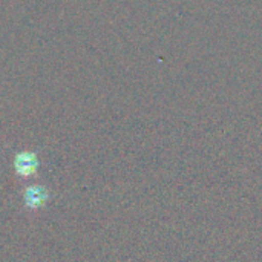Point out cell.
Returning <instances> with one entry per match:
<instances>
[{
  "instance_id": "1",
  "label": "cell",
  "mask_w": 262,
  "mask_h": 262,
  "mask_svg": "<svg viewBox=\"0 0 262 262\" xmlns=\"http://www.w3.org/2000/svg\"><path fill=\"white\" fill-rule=\"evenodd\" d=\"M49 200H51V195L43 186H29L23 192L25 207L31 210H38L45 207Z\"/></svg>"
},
{
  "instance_id": "2",
  "label": "cell",
  "mask_w": 262,
  "mask_h": 262,
  "mask_svg": "<svg viewBox=\"0 0 262 262\" xmlns=\"http://www.w3.org/2000/svg\"><path fill=\"white\" fill-rule=\"evenodd\" d=\"M38 169V160L32 152H20L14 158V170L18 177L28 178Z\"/></svg>"
}]
</instances>
